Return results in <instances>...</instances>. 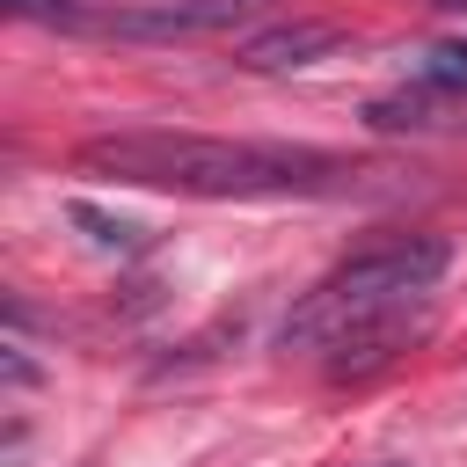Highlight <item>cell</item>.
<instances>
[{"mask_svg": "<svg viewBox=\"0 0 467 467\" xmlns=\"http://www.w3.org/2000/svg\"><path fill=\"white\" fill-rule=\"evenodd\" d=\"M88 175L131 182V190H175V197H299V190H336L350 161L321 146H270V139H204V131H102L80 146Z\"/></svg>", "mask_w": 467, "mask_h": 467, "instance_id": "cell-1", "label": "cell"}, {"mask_svg": "<svg viewBox=\"0 0 467 467\" xmlns=\"http://www.w3.org/2000/svg\"><path fill=\"white\" fill-rule=\"evenodd\" d=\"M452 270V241L438 234H401V241H379L350 263H336L292 314H285V350H365V358H387L379 343H401V321L409 306Z\"/></svg>", "mask_w": 467, "mask_h": 467, "instance_id": "cell-2", "label": "cell"}, {"mask_svg": "<svg viewBox=\"0 0 467 467\" xmlns=\"http://www.w3.org/2000/svg\"><path fill=\"white\" fill-rule=\"evenodd\" d=\"M270 0H124V7H88L80 36L109 44H182V36H226Z\"/></svg>", "mask_w": 467, "mask_h": 467, "instance_id": "cell-3", "label": "cell"}, {"mask_svg": "<svg viewBox=\"0 0 467 467\" xmlns=\"http://www.w3.org/2000/svg\"><path fill=\"white\" fill-rule=\"evenodd\" d=\"M365 131H438V139H467V95H460V88L372 95V102H365Z\"/></svg>", "mask_w": 467, "mask_h": 467, "instance_id": "cell-4", "label": "cell"}, {"mask_svg": "<svg viewBox=\"0 0 467 467\" xmlns=\"http://www.w3.org/2000/svg\"><path fill=\"white\" fill-rule=\"evenodd\" d=\"M336 44H343V29H336V22H270V29L241 36V44H234V58H241L248 73H299V66L328 58Z\"/></svg>", "mask_w": 467, "mask_h": 467, "instance_id": "cell-5", "label": "cell"}, {"mask_svg": "<svg viewBox=\"0 0 467 467\" xmlns=\"http://www.w3.org/2000/svg\"><path fill=\"white\" fill-rule=\"evenodd\" d=\"M409 73H416V88H460V95H467V36L423 44V51L409 58Z\"/></svg>", "mask_w": 467, "mask_h": 467, "instance_id": "cell-6", "label": "cell"}, {"mask_svg": "<svg viewBox=\"0 0 467 467\" xmlns=\"http://www.w3.org/2000/svg\"><path fill=\"white\" fill-rule=\"evenodd\" d=\"M15 22H51V29H80L88 0H0Z\"/></svg>", "mask_w": 467, "mask_h": 467, "instance_id": "cell-7", "label": "cell"}, {"mask_svg": "<svg viewBox=\"0 0 467 467\" xmlns=\"http://www.w3.org/2000/svg\"><path fill=\"white\" fill-rule=\"evenodd\" d=\"M73 226H88V241H95V248H131V241H139V226L109 219V212H95V204H73Z\"/></svg>", "mask_w": 467, "mask_h": 467, "instance_id": "cell-8", "label": "cell"}, {"mask_svg": "<svg viewBox=\"0 0 467 467\" xmlns=\"http://www.w3.org/2000/svg\"><path fill=\"white\" fill-rule=\"evenodd\" d=\"M431 7H445V15H467V0H431Z\"/></svg>", "mask_w": 467, "mask_h": 467, "instance_id": "cell-9", "label": "cell"}]
</instances>
